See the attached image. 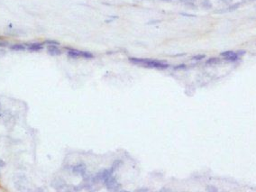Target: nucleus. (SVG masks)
Segmentation results:
<instances>
[{"mask_svg":"<svg viewBox=\"0 0 256 192\" xmlns=\"http://www.w3.org/2000/svg\"><path fill=\"white\" fill-rule=\"evenodd\" d=\"M2 115V104L0 102V116Z\"/></svg>","mask_w":256,"mask_h":192,"instance_id":"dca6fc26","label":"nucleus"},{"mask_svg":"<svg viewBox=\"0 0 256 192\" xmlns=\"http://www.w3.org/2000/svg\"><path fill=\"white\" fill-rule=\"evenodd\" d=\"M11 44L9 43V42L5 41V40H0V48H5V47H9Z\"/></svg>","mask_w":256,"mask_h":192,"instance_id":"1a4fd4ad","label":"nucleus"},{"mask_svg":"<svg viewBox=\"0 0 256 192\" xmlns=\"http://www.w3.org/2000/svg\"><path fill=\"white\" fill-rule=\"evenodd\" d=\"M181 2H183V3H185V4H192L194 1H196V0H181Z\"/></svg>","mask_w":256,"mask_h":192,"instance_id":"9b49d317","label":"nucleus"},{"mask_svg":"<svg viewBox=\"0 0 256 192\" xmlns=\"http://www.w3.org/2000/svg\"><path fill=\"white\" fill-rule=\"evenodd\" d=\"M43 44H48V45H59L60 43L56 41H45Z\"/></svg>","mask_w":256,"mask_h":192,"instance_id":"9d476101","label":"nucleus"},{"mask_svg":"<svg viewBox=\"0 0 256 192\" xmlns=\"http://www.w3.org/2000/svg\"><path fill=\"white\" fill-rule=\"evenodd\" d=\"M27 50L30 51H40L43 49V43H32L26 44Z\"/></svg>","mask_w":256,"mask_h":192,"instance_id":"20e7f679","label":"nucleus"},{"mask_svg":"<svg viewBox=\"0 0 256 192\" xmlns=\"http://www.w3.org/2000/svg\"><path fill=\"white\" fill-rule=\"evenodd\" d=\"M2 39H3V37H2V36H0V40H2Z\"/></svg>","mask_w":256,"mask_h":192,"instance_id":"f3484780","label":"nucleus"},{"mask_svg":"<svg viewBox=\"0 0 256 192\" xmlns=\"http://www.w3.org/2000/svg\"><path fill=\"white\" fill-rule=\"evenodd\" d=\"M5 165H6V163H5V160H2V159H0V168H4Z\"/></svg>","mask_w":256,"mask_h":192,"instance_id":"f8f14e48","label":"nucleus"},{"mask_svg":"<svg viewBox=\"0 0 256 192\" xmlns=\"http://www.w3.org/2000/svg\"><path fill=\"white\" fill-rule=\"evenodd\" d=\"M130 60L135 64H139L147 68H155V69H163L168 68V64L163 61H159V60H149V59H138V58H131Z\"/></svg>","mask_w":256,"mask_h":192,"instance_id":"f257e3e1","label":"nucleus"},{"mask_svg":"<svg viewBox=\"0 0 256 192\" xmlns=\"http://www.w3.org/2000/svg\"><path fill=\"white\" fill-rule=\"evenodd\" d=\"M201 5H202V6L205 7V8H210V7L212 6V4L209 0H202Z\"/></svg>","mask_w":256,"mask_h":192,"instance_id":"0eeeda50","label":"nucleus"},{"mask_svg":"<svg viewBox=\"0 0 256 192\" xmlns=\"http://www.w3.org/2000/svg\"><path fill=\"white\" fill-rule=\"evenodd\" d=\"M204 57H205V55H197V56H194L193 59L194 60H202Z\"/></svg>","mask_w":256,"mask_h":192,"instance_id":"ddd939ff","label":"nucleus"},{"mask_svg":"<svg viewBox=\"0 0 256 192\" xmlns=\"http://www.w3.org/2000/svg\"><path fill=\"white\" fill-rule=\"evenodd\" d=\"M10 50L14 51H25L27 49L26 44L24 43H14V44H11L9 46Z\"/></svg>","mask_w":256,"mask_h":192,"instance_id":"423d86ee","label":"nucleus"},{"mask_svg":"<svg viewBox=\"0 0 256 192\" xmlns=\"http://www.w3.org/2000/svg\"><path fill=\"white\" fill-rule=\"evenodd\" d=\"M220 1L223 2V3H224V4H229V3L232 2V0H220Z\"/></svg>","mask_w":256,"mask_h":192,"instance_id":"4468645a","label":"nucleus"},{"mask_svg":"<svg viewBox=\"0 0 256 192\" xmlns=\"http://www.w3.org/2000/svg\"><path fill=\"white\" fill-rule=\"evenodd\" d=\"M4 54H5V51L3 49H0V56H3Z\"/></svg>","mask_w":256,"mask_h":192,"instance_id":"2eb2a0df","label":"nucleus"},{"mask_svg":"<svg viewBox=\"0 0 256 192\" xmlns=\"http://www.w3.org/2000/svg\"><path fill=\"white\" fill-rule=\"evenodd\" d=\"M68 56L71 57V58H74V59H77V58H87V59H89V58L93 57V54H91V53H89L88 51H79V50H76V49H69Z\"/></svg>","mask_w":256,"mask_h":192,"instance_id":"f03ea898","label":"nucleus"},{"mask_svg":"<svg viewBox=\"0 0 256 192\" xmlns=\"http://www.w3.org/2000/svg\"><path fill=\"white\" fill-rule=\"evenodd\" d=\"M47 52L51 56H59L62 53L61 50L58 47V45H48Z\"/></svg>","mask_w":256,"mask_h":192,"instance_id":"7ed1b4c3","label":"nucleus"},{"mask_svg":"<svg viewBox=\"0 0 256 192\" xmlns=\"http://www.w3.org/2000/svg\"><path fill=\"white\" fill-rule=\"evenodd\" d=\"M218 62H219V59L218 58H211V59L207 60V64L212 65V64H216V63H218Z\"/></svg>","mask_w":256,"mask_h":192,"instance_id":"6e6552de","label":"nucleus"},{"mask_svg":"<svg viewBox=\"0 0 256 192\" xmlns=\"http://www.w3.org/2000/svg\"><path fill=\"white\" fill-rule=\"evenodd\" d=\"M221 55L224 58H226L227 60H231V61H234V60H235L238 58V55L236 54V53L234 52V51H227L222 52Z\"/></svg>","mask_w":256,"mask_h":192,"instance_id":"39448f33","label":"nucleus"}]
</instances>
